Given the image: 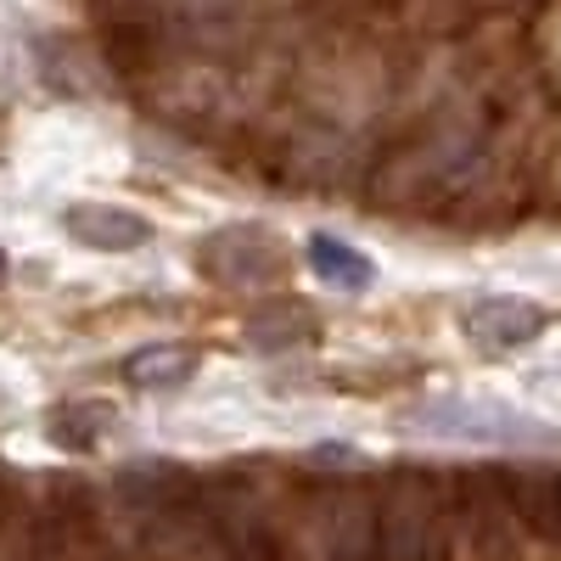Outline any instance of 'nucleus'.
I'll use <instances>...</instances> for the list:
<instances>
[{
  "instance_id": "nucleus-5",
  "label": "nucleus",
  "mask_w": 561,
  "mask_h": 561,
  "mask_svg": "<svg viewBox=\"0 0 561 561\" xmlns=\"http://www.w3.org/2000/svg\"><path fill=\"white\" fill-rule=\"evenodd\" d=\"M309 270L320 280H337V287H370V280H377L370 259H359L354 248H343L332 237H309Z\"/></svg>"
},
{
  "instance_id": "nucleus-7",
  "label": "nucleus",
  "mask_w": 561,
  "mask_h": 561,
  "mask_svg": "<svg viewBox=\"0 0 561 561\" xmlns=\"http://www.w3.org/2000/svg\"><path fill=\"white\" fill-rule=\"evenodd\" d=\"M0 280H7V253H0Z\"/></svg>"
},
{
  "instance_id": "nucleus-4",
  "label": "nucleus",
  "mask_w": 561,
  "mask_h": 561,
  "mask_svg": "<svg viewBox=\"0 0 561 561\" xmlns=\"http://www.w3.org/2000/svg\"><path fill=\"white\" fill-rule=\"evenodd\" d=\"M192 370H197V348H169V343H158V348H140V354H129V365H124V377L135 382V388H180V382H192Z\"/></svg>"
},
{
  "instance_id": "nucleus-1",
  "label": "nucleus",
  "mask_w": 561,
  "mask_h": 561,
  "mask_svg": "<svg viewBox=\"0 0 561 561\" xmlns=\"http://www.w3.org/2000/svg\"><path fill=\"white\" fill-rule=\"evenodd\" d=\"M203 270L219 280V287L248 293V287H259V280L280 275V248L259 225H230V230H219V237L203 242Z\"/></svg>"
},
{
  "instance_id": "nucleus-3",
  "label": "nucleus",
  "mask_w": 561,
  "mask_h": 561,
  "mask_svg": "<svg viewBox=\"0 0 561 561\" xmlns=\"http://www.w3.org/2000/svg\"><path fill=\"white\" fill-rule=\"evenodd\" d=\"M539 325H545V314L534 304H517V298H483L466 309V332L483 348H523L539 337Z\"/></svg>"
},
{
  "instance_id": "nucleus-2",
  "label": "nucleus",
  "mask_w": 561,
  "mask_h": 561,
  "mask_svg": "<svg viewBox=\"0 0 561 561\" xmlns=\"http://www.w3.org/2000/svg\"><path fill=\"white\" fill-rule=\"evenodd\" d=\"M68 230L84 248H96V253H129L140 242H152V225L140 214H129V208H113V203H79V208H68Z\"/></svg>"
},
{
  "instance_id": "nucleus-6",
  "label": "nucleus",
  "mask_w": 561,
  "mask_h": 561,
  "mask_svg": "<svg viewBox=\"0 0 561 561\" xmlns=\"http://www.w3.org/2000/svg\"><path fill=\"white\" fill-rule=\"evenodd\" d=\"M309 309H298V304H275V309H264L253 325H248V343L253 348H287V343H298V337H309Z\"/></svg>"
}]
</instances>
